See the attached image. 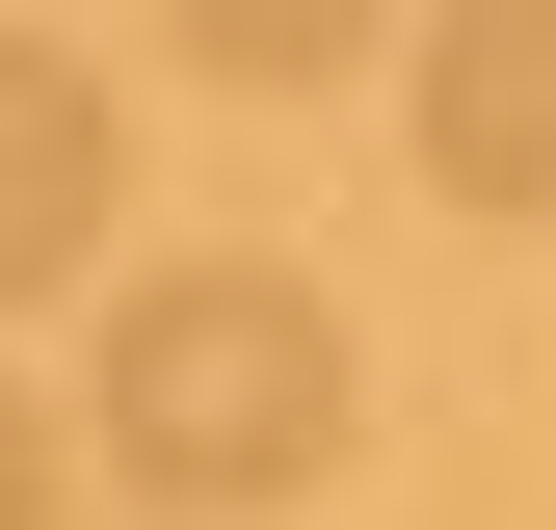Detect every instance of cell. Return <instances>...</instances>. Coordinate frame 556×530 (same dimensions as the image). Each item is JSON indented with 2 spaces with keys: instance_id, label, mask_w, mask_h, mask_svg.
<instances>
[{
  "instance_id": "cell-1",
  "label": "cell",
  "mask_w": 556,
  "mask_h": 530,
  "mask_svg": "<svg viewBox=\"0 0 556 530\" xmlns=\"http://www.w3.org/2000/svg\"><path fill=\"white\" fill-rule=\"evenodd\" d=\"M106 478L132 504H292L344 451V318L292 265H160V292H106Z\"/></svg>"
},
{
  "instance_id": "cell-2",
  "label": "cell",
  "mask_w": 556,
  "mask_h": 530,
  "mask_svg": "<svg viewBox=\"0 0 556 530\" xmlns=\"http://www.w3.org/2000/svg\"><path fill=\"white\" fill-rule=\"evenodd\" d=\"M425 186L451 213H556V0L425 27Z\"/></svg>"
},
{
  "instance_id": "cell-3",
  "label": "cell",
  "mask_w": 556,
  "mask_h": 530,
  "mask_svg": "<svg viewBox=\"0 0 556 530\" xmlns=\"http://www.w3.org/2000/svg\"><path fill=\"white\" fill-rule=\"evenodd\" d=\"M80 239H106V80L0 27V292H53Z\"/></svg>"
},
{
  "instance_id": "cell-4",
  "label": "cell",
  "mask_w": 556,
  "mask_h": 530,
  "mask_svg": "<svg viewBox=\"0 0 556 530\" xmlns=\"http://www.w3.org/2000/svg\"><path fill=\"white\" fill-rule=\"evenodd\" d=\"M186 53H213V80H265V106H318L344 53H371V0H160Z\"/></svg>"
},
{
  "instance_id": "cell-5",
  "label": "cell",
  "mask_w": 556,
  "mask_h": 530,
  "mask_svg": "<svg viewBox=\"0 0 556 530\" xmlns=\"http://www.w3.org/2000/svg\"><path fill=\"white\" fill-rule=\"evenodd\" d=\"M0 530H53V425H27V398H0Z\"/></svg>"
}]
</instances>
